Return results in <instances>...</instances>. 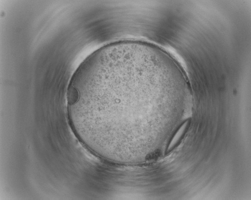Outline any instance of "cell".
Returning a JSON list of instances; mask_svg holds the SVG:
<instances>
[{"label":"cell","mask_w":251,"mask_h":200,"mask_svg":"<svg viewBox=\"0 0 251 200\" xmlns=\"http://www.w3.org/2000/svg\"><path fill=\"white\" fill-rule=\"evenodd\" d=\"M162 155V152L159 149H157L155 151L150 153L146 156V159L147 160H155L159 158Z\"/></svg>","instance_id":"6da1fadb"}]
</instances>
